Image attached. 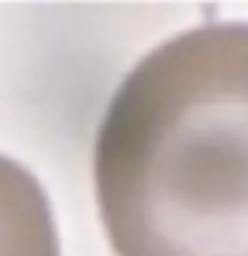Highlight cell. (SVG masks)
Instances as JSON below:
<instances>
[{
    "instance_id": "1",
    "label": "cell",
    "mask_w": 248,
    "mask_h": 256,
    "mask_svg": "<svg viewBox=\"0 0 248 256\" xmlns=\"http://www.w3.org/2000/svg\"><path fill=\"white\" fill-rule=\"evenodd\" d=\"M94 190L115 256H248V22L182 30L126 72Z\"/></svg>"
},
{
    "instance_id": "2",
    "label": "cell",
    "mask_w": 248,
    "mask_h": 256,
    "mask_svg": "<svg viewBox=\"0 0 248 256\" xmlns=\"http://www.w3.org/2000/svg\"><path fill=\"white\" fill-rule=\"evenodd\" d=\"M0 256H62L43 184L6 155H0Z\"/></svg>"
}]
</instances>
